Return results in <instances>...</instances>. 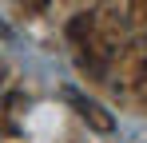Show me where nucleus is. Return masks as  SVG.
<instances>
[{
  "label": "nucleus",
  "instance_id": "4",
  "mask_svg": "<svg viewBox=\"0 0 147 143\" xmlns=\"http://www.w3.org/2000/svg\"><path fill=\"white\" fill-rule=\"evenodd\" d=\"M99 4H103V0H72V8H76V12H96Z\"/></svg>",
  "mask_w": 147,
  "mask_h": 143
},
{
  "label": "nucleus",
  "instance_id": "5",
  "mask_svg": "<svg viewBox=\"0 0 147 143\" xmlns=\"http://www.w3.org/2000/svg\"><path fill=\"white\" fill-rule=\"evenodd\" d=\"M28 8H32V12H44V8H48V0H24Z\"/></svg>",
  "mask_w": 147,
  "mask_h": 143
},
{
  "label": "nucleus",
  "instance_id": "1",
  "mask_svg": "<svg viewBox=\"0 0 147 143\" xmlns=\"http://www.w3.org/2000/svg\"><path fill=\"white\" fill-rule=\"evenodd\" d=\"M115 60H119V88H123V95L147 107V40H131Z\"/></svg>",
  "mask_w": 147,
  "mask_h": 143
},
{
  "label": "nucleus",
  "instance_id": "6",
  "mask_svg": "<svg viewBox=\"0 0 147 143\" xmlns=\"http://www.w3.org/2000/svg\"><path fill=\"white\" fill-rule=\"evenodd\" d=\"M0 127H4V107H0Z\"/></svg>",
  "mask_w": 147,
  "mask_h": 143
},
{
  "label": "nucleus",
  "instance_id": "2",
  "mask_svg": "<svg viewBox=\"0 0 147 143\" xmlns=\"http://www.w3.org/2000/svg\"><path fill=\"white\" fill-rule=\"evenodd\" d=\"M68 103L80 111V119H84L88 127H96V131H111V127H115V119L107 115L96 99H88V95H80V92H68Z\"/></svg>",
  "mask_w": 147,
  "mask_h": 143
},
{
  "label": "nucleus",
  "instance_id": "3",
  "mask_svg": "<svg viewBox=\"0 0 147 143\" xmlns=\"http://www.w3.org/2000/svg\"><path fill=\"white\" fill-rule=\"evenodd\" d=\"M127 20L135 28V40H147V0H127Z\"/></svg>",
  "mask_w": 147,
  "mask_h": 143
}]
</instances>
